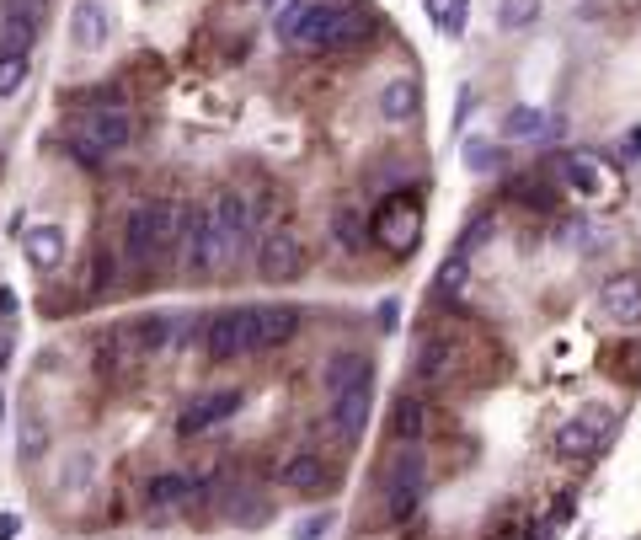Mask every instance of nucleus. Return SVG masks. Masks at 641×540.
<instances>
[{"mask_svg": "<svg viewBox=\"0 0 641 540\" xmlns=\"http://www.w3.org/2000/svg\"><path fill=\"white\" fill-rule=\"evenodd\" d=\"M209 230H214V257L230 262L252 236V204H246L241 193H220L209 209Z\"/></svg>", "mask_w": 641, "mask_h": 540, "instance_id": "obj_6", "label": "nucleus"}, {"mask_svg": "<svg viewBox=\"0 0 641 540\" xmlns=\"http://www.w3.org/2000/svg\"><path fill=\"white\" fill-rule=\"evenodd\" d=\"M177 241H182V268L193 273V279H203V273H214V268H220V257H214L209 209L182 204V230H177Z\"/></svg>", "mask_w": 641, "mask_h": 540, "instance_id": "obj_9", "label": "nucleus"}, {"mask_svg": "<svg viewBox=\"0 0 641 540\" xmlns=\"http://www.w3.org/2000/svg\"><path fill=\"white\" fill-rule=\"evenodd\" d=\"M70 38L81 54H97L107 38H113V11H107V0H75L70 11Z\"/></svg>", "mask_w": 641, "mask_h": 540, "instance_id": "obj_15", "label": "nucleus"}, {"mask_svg": "<svg viewBox=\"0 0 641 540\" xmlns=\"http://www.w3.org/2000/svg\"><path fill=\"white\" fill-rule=\"evenodd\" d=\"M257 273L268 284H294L305 273V246L294 230H273L268 241H262V252H257Z\"/></svg>", "mask_w": 641, "mask_h": 540, "instance_id": "obj_10", "label": "nucleus"}, {"mask_svg": "<svg viewBox=\"0 0 641 540\" xmlns=\"http://www.w3.org/2000/svg\"><path fill=\"white\" fill-rule=\"evenodd\" d=\"M65 156L81 166V172H107V156L91 140H81V134H65Z\"/></svg>", "mask_w": 641, "mask_h": 540, "instance_id": "obj_34", "label": "nucleus"}, {"mask_svg": "<svg viewBox=\"0 0 641 540\" xmlns=\"http://www.w3.org/2000/svg\"><path fill=\"white\" fill-rule=\"evenodd\" d=\"M118 279V262H113V252H97V262H91V284H86V295L97 300V295H107V284Z\"/></svg>", "mask_w": 641, "mask_h": 540, "instance_id": "obj_38", "label": "nucleus"}, {"mask_svg": "<svg viewBox=\"0 0 641 540\" xmlns=\"http://www.w3.org/2000/svg\"><path fill=\"white\" fill-rule=\"evenodd\" d=\"M241 407H246V391H241V385H225V391H203V396H193V401H187V407L177 412V434H182V439H198V434H209V428L230 423Z\"/></svg>", "mask_w": 641, "mask_h": 540, "instance_id": "obj_5", "label": "nucleus"}, {"mask_svg": "<svg viewBox=\"0 0 641 540\" xmlns=\"http://www.w3.org/2000/svg\"><path fill=\"white\" fill-rule=\"evenodd\" d=\"M123 257L129 262H155V241H150V204H134L123 214Z\"/></svg>", "mask_w": 641, "mask_h": 540, "instance_id": "obj_19", "label": "nucleus"}, {"mask_svg": "<svg viewBox=\"0 0 641 540\" xmlns=\"http://www.w3.org/2000/svg\"><path fill=\"white\" fill-rule=\"evenodd\" d=\"M278 482H284L289 492H321L326 487V460L321 455H294V460H284V471H278Z\"/></svg>", "mask_w": 641, "mask_h": 540, "instance_id": "obj_21", "label": "nucleus"}, {"mask_svg": "<svg viewBox=\"0 0 641 540\" xmlns=\"http://www.w3.org/2000/svg\"><path fill=\"white\" fill-rule=\"evenodd\" d=\"M49 22V0H6L0 6V54H27Z\"/></svg>", "mask_w": 641, "mask_h": 540, "instance_id": "obj_7", "label": "nucleus"}, {"mask_svg": "<svg viewBox=\"0 0 641 540\" xmlns=\"http://www.w3.org/2000/svg\"><path fill=\"white\" fill-rule=\"evenodd\" d=\"M599 316L609 327H641V273H615L599 289Z\"/></svg>", "mask_w": 641, "mask_h": 540, "instance_id": "obj_11", "label": "nucleus"}, {"mask_svg": "<svg viewBox=\"0 0 641 540\" xmlns=\"http://www.w3.org/2000/svg\"><path fill=\"white\" fill-rule=\"evenodd\" d=\"M380 113H385V123H406L417 113V81L412 75H390L385 91H380Z\"/></svg>", "mask_w": 641, "mask_h": 540, "instance_id": "obj_22", "label": "nucleus"}, {"mask_svg": "<svg viewBox=\"0 0 641 540\" xmlns=\"http://www.w3.org/2000/svg\"><path fill=\"white\" fill-rule=\"evenodd\" d=\"M332 524H337V514H332V508H326V514H310V519H300V524H294V540H321L326 530H332Z\"/></svg>", "mask_w": 641, "mask_h": 540, "instance_id": "obj_40", "label": "nucleus"}, {"mask_svg": "<svg viewBox=\"0 0 641 540\" xmlns=\"http://www.w3.org/2000/svg\"><path fill=\"white\" fill-rule=\"evenodd\" d=\"M492 230H497V220H492V214H476V220L460 230V241H455V252H449V257H471L481 241H492Z\"/></svg>", "mask_w": 641, "mask_h": 540, "instance_id": "obj_35", "label": "nucleus"}, {"mask_svg": "<svg viewBox=\"0 0 641 540\" xmlns=\"http://www.w3.org/2000/svg\"><path fill=\"white\" fill-rule=\"evenodd\" d=\"M449 364V337H422L417 343V359H412V375L417 380H439Z\"/></svg>", "mask_w": 641, "mask_h": 540, "instance_id": "obj_26", "label": "nucleus"}, {"mask_svg": "<svg viewBox=\"0 0 641 540\" xmlns=\"http://www.w3.org/2000/svg\"><path fill=\"white\" fill-rule=\"evenodd\" d=\"M422 236V209H417V198H385L380 209L369 214V241H380L385 252H412Z\"/></svg>", "mask_w": 641, "mask_h": 540, "instance_id": "obj_4", "label": "nucleus"}, {"mask_svg": "<svg viewBox=\"0 0 641 540\" xmlns=\"http://www.w3.org/2000/svg\"><path fill=\"white\" fill-rule=\"evenodd\" d=\"M572 503H577V492H561V498H556V514H551V524H567V519L577 514Z\"/></svg>", "mask_w": 641, "mask_h": 540, "instance_id": "obj_42", "label": "nucleus"}, {"mask_svg": "<svg viewBox=\"0 0 641 540\" xmlns=\"http://www.w3.org/2000/svg\"><path fill=\"white\" fill-rule=\"evenodd\" d=\"M326 423H332V434L342 444H358L364 439V423H369V380L348 385L342 396H332V412H326Z\"/></svg>", "mask_w": 641, "mask_h": 540, "instance_id": "obj_13", "label": "nucleus"}, {"mask_svg": "<svg viewBox=\"0 0 641 540\" xmlns=\"http://www.w3.org/2000/svg\"><path fill=\"white\" fill-rule=\"evenodd\" d=\"M70 134H81V140H91L102 156H113V150H123L134 140V118L123 113V107H102V113H91L81 129H70Z\"/></svg>", "mask_w": 641, "mask_h": 540, "instance_id": "obj_16", "label": "nucleus"}, {"mask_svg": "<svg viewBox=\"0 0 641 540\" xmlns=\"http://www.w3.org/2000/svg\"><path fill=\"white\" fill-rule=\"evenodd\" d=\"M11 348H17V343H11V332H0V369L11 364Z\"/></svg>", "mask_w": 641, "mask_h": 540, "instance_id": "obj_46", "label": "nucleus"}, {"mask_svg": "<svg viewBox=\"0 0 641 540\" xmlns=\"http://www.w3.org/2000/svg\"><path fill=\"white\" fill-rule=\"evenodd\" d=\"M465 166H471V172H497V145L492 140H465Z\"/></svg>", "mask_w": 641, "mask_h": 540, "instance_id": "obj_39", "label": "nucleus"}, {"mask_svg": "<svg viewBox=\"0 0 641 540\" xmlns=\"http://www.w3.org/2000/svg\"><path fill=\"white\" fill-rule=\"evenodd\" d=\"M465 284H471V257H444L439 262V279H433V289H439L444 300H460Z\"/></svg>", "mask_w": 641, "mask_h": 540, "instance_id": "obj_28", "label": "nucleus"}, {"mask_svg": "<svg viewBox=\"0 0 641 540\" xmlns=\"http://www.w3.org/2000/svg\"><path fill=\"white\" fill-rule=\"evenodd\" d=\"M187 498H203L198 476H187V471H161V476H150V482H145V508H177Z\"/></svg>", "mask_w": 641, "mask_h": 540, "instance_id": "obj_17", "label": "nucleus"}, {"mask_svg": "<svg viewBox=\"0 0 641 540\" xmlns=\"http://www.w3.org/2000/svg\"><path fill=\"white\" fill-rule=\"evenodd\" d=\"M203 348H209L214 364H230L241 353H252V321H246V305L236 311H214L203 321Z\"/></svg>", "mask_w": 641, "mask_h": 540, "instance_id": "obj_8", "label": "nucleus"}, {"mask_svg": "<svg viewBox=\"0 0 641 540\" xmlns=\"http://www.w3.org/2000/svg\"><path fill=\"white\" fill-rule=\"evenodd\" d=\"M43 450H49V423H43V418H27L22 434H17V455H22V460H43Z\"/></svg>", "mask_w": 641, "mask_h": 540, "instance_id": "obj_33", "label": "nucleus"}, {"mask_svg": "<svg viewBox=\"0 0 641 540\" xmlns=\"http://www.w3.org/2000/svg\"><path fill=\"white\" fill-rule=\"evenodd\" d=\"M556 172H561V182H567L572 193H583V198L604 193V172H599V161H593V156H567V161H556Z\"/></svg>", "mask_w": 641, "mask_h": 540, "instance_id": "obj_23", "label": "nucleus"}, {"mask_svg": "<svg viewBox=\"0 0 641 540\" xmlns=\"http://www.w3.org/2000/svg\"><path fill=\"white\" fill-rule=\"evenodd\" d=\"M545 134V113L540 107H513L503 123V140H540Z\"/></svg>", "mask_w": 641, "mask_h": 540, "instance_id": "obj_32", "label": "nucleus"}, {"mask_svg": "<svg viewBox=\"0 0 641 540\" xmlns=\"http://www.w3.org/2000/svg\"><path fill=\"white\" fill-rule=\"evenodd\" d=\"M465 11H471V0H449V17H444V33L449 38L465 33Z\"/></svg>", "mask_w": 641, "mask_h": 540, "instance_id": "obj_41", "label": "nucleus"}, {"mask_svg": "<svg viewBox=\"0 0 641 540\" xmlns=\"http://www.w3.org/2000/svg\"><path fill=\"white\" fill-rule=\"evenodd\" d=\"M316 11V0H284V6L273 11V38L278 43H294V33H300V22Z\"/></svg>", "mask_w": 641, "mask_h": 540, "instance_id": "obj_30", "label": "nucleus"}, {"mask_svg": "<svg viewBox=\"0 0 641 540\" xmlns=\"http://www.w3.org/2000/svg\"><path fill=\"white\" fill-rule=\"evenodd\" d=\"M27 75H33V59H27V54H0V102L22 97Z\"/></svg>", "mask_w": 641, "mask_h": 540, "instance_id": "obj_29", "label": "nucleus"}, {"mask_svg": "<svg viewBox=\"0 0 641 540\" xmlns=\"http://www.w3.org/2000/svg\"><path fill=\"white\" fill-rule=\"evenodd\" d=\"M91 476H97V455H91V450H81V455L70 460V471L59 476V487H65V492H86V482H91Z\"/></svg>", "mask_w": 641, "mask_h": 540, "instance_id": "obj_37", "label": "nucleus"}, {"mask_svg": "<svg viewBox=\"0 0 641 540\" xmlns=\"http://www.w3.org/2000/svg\"><path fill=\"white\" fill-rule=\"evenodd\" d=\"M422 487H428V460H422L417 444H406V455H396L385 466V514L406 519L422 503Z\"/></svg>", "mask_w": 641, "mask_h": 540, "instance_id": "obj_3", "label": "nucleus"}, {"mask_svg": "<svg viewBox=\"0 0 641 540\" xmlns=\"http://www.w3.org/2000/svg\"><path fill=\"white\" fill-rule=\"evenodd\" d=\"M252 6H273V0H252Z\"/></svg>", "mask_w": 641, "mask_h": 540, "instance_id": "obj_47", "label": "nucleus"}, {"mask_svg": "<svg viewBox=\"0 0 641 540\" xmlns=\"http://www.w3.org/2000/svg\"><path fill=\"white\" fill-rule=\"evenodd\" d=\"M508 198H524L529 209H556V188H551V182H535V177H529V182H508Z\"/></svg>", "mask_w": 641, "mask_h": 540, "instance_id": "obj_36", "label": "nucleus"}, {"mask_svg": "<svg viewBox=\"0 0 641 540\" xmlns=\"http://www.w3.org/2000/svg\"><path fill=\"white\" fill-rule=\"evenodd\" d=\"M17 316V295H11V289H0V321H11Z\"/></svg>", "mask_w": 641, "mask_h": 540, "instance_id": "obj_44", "label": "nucleus"}, {"mask_svg": "<svg viewBox=\"0 0 641 540\" xmlns=\"http://www.w3.org/2000/svg\"><path fill=\"white\" fill-rule=\"evenodd\" d=\"M22 535V519L17 514H0V540H17Z\"/></svg>", "mask_w": 641, "mask_h": 540, "instance_id": "obj_43", "label": "nucleus"}, {"mask_svg": "<svg viewBox=\"0 0 641 540\" xmlns=\"http://www.w3.org/2000/svg\"><path fill=\"white\" fill-rule=\"evenodd\" d=\"M615 407H604V401H588V407H577L567 423L556 428V455L561 460H577V466H588V460H599L609 444H615Z\"/></svg>", "mask_w": 641, "mask_h": 540, "instance_id": "obj_1", "label": "nucleus"}, {"mask_svg": "<svg viewBox=\"0 0 641 540\" xmlns=\"http://www.w3.org/2000/svg\"><path fill=\"white\" fill-rule=\"evenodd\" d=\"M177 230H182V204H171V198H155V204H150V241H155V257L177 246Z\"/></svg>", "mask_w": 641, "mask_h": 540, "instance_id": "obj_24", "label": "nucleus"}, {"mask_svg": "<svg viewBox=\"0 0 641 540\" xmlns=\"http://www.w3.org/2000/svg\"><path fill=\"white\" fill-rule=\"evenodd\" d=\"M422 428H428V407H422V396H396L390 401V439L396 444H417Z\"/></svg>", "mask_w": 641, "mask_h": 540, "instance_id": "obj_18", "label": "nucleus"}, {"mask_svg": "<svg viewBox=\"0 0 641 540\" xmlns=\"http://www.w3.org/2000/svg\"><path fill=\"white\" fill-rule=\"evenodd\" d=\"M22 252L38 273H59L65 268V252H70L65 225H22Z\"/></svg>", "mask_w": 641, "mask_h": 540, "instance_id": "obj_14", "label": "nucleus"}, {"mask_svg": "<svg viewBox=\"0 0 641 540\" xmlns=\"http://www.w3.org/2000/svg\"><path fill=\"white\" fill-rule=\"evenodd\" d=\"M364 38H369V17L353 0H316V11L294 33V43H310V49H348V43Z\"/></svg>", "mask_w": 641, "mask_h": 540, "instance_id": "obj_2", "label": "nucleus"}, {"mask_svg": "<svg viewBox=\"0 0 641 540\" xmlns=\"http://www.w3.org/2000/svg\"><path fill=\"white\" fill-rule=\"evenodd\" d=\"M0 412H6V401H0Z\"/></svg>", "mask_w": 641, "mask_h": 540, "instance_id": "obj_48", "label": "nucleus"}, {"mask_svg": "<svg viewBox=\"0 0 641 540\" xmlns=\"http://www.w3.org/2000/svg\"><path fill=\"white\" fill-rule=\"evenodd\" d=\"M551 535H556V524H551V519H545V524H535V530H529L524 540H551Z\"/></svg>", "mask_w": 641, "mask_h": 540, "instance_id": "obj_45", "label": "nucleus"}, {"mask_svg": "<svg viewBox=\"0 0 641 540\" xmlns=\"http://www.w3.org/2000/svg\"><path fill=\"white\" fill-rule=\"evenodd\" d=\"M545 11V0H497V27L503 33H519V27H535Z\"/></svg>", "mask_w": 641, "mask_h": 540, "instance_id": "obj_27", "label": "nucleus"}, {"mask_svg": "<svg viewBox=\"0 0 641 540\" xmlns=\"http://www.w3.org/2000/svg\"><path fill=\"white\" fill-rule=\"evenodd\" d=\"M246 321H252V353L284 348L300 332V311L294 305H246Z\"/></svg>", "mask_w": 641, "mask_h": 540, "instance_id": "obj_12", "label": "nucleus"}, {"mask_svg": "<svg viewBox=\"0 0 641 540\" xmlns=\"http://www.w3.org/2000/svg\"><path fill=\"white\" fill-rule=\"evenodd\" d=\"M171 343V316H139L134 321V348L139 353H161Z\"/></svg>", "mask_w": 641, "mask_h": 540, "instance_id": "obj_31", "label": "nucleus"}, {"mask_svg": "<svg viewBox=\"0 0 641 540\" xmlns=\"http://www.w3.org/2000/svg\"><path fill=\"white\" fill-rule=\"evenodd\" d=\"M332 236L348 246V252H364V241H369V220H364V209H353V204H342L332 214Z\"/></svg>", "mask_w": 641, "mask_h": 540, "instance_id": "obj_25", "label": "nucleus"}, {"mask_svg": "<svg viewBox=\"0 0 641 540\" xmlns=\"http://www.w3.org/2000/svg\"><path fill=\"white\" fill-rule=\"evenodd\" d=\"M321 380H326V396H342L348 385L369 380V359H364V353H353V348H342V353H332V359H326Z\"/></svg>", "mask_w": 641, "mask_h": 540, "instance_id": "obj_20", "label": "nucleus"}]
</instances>
